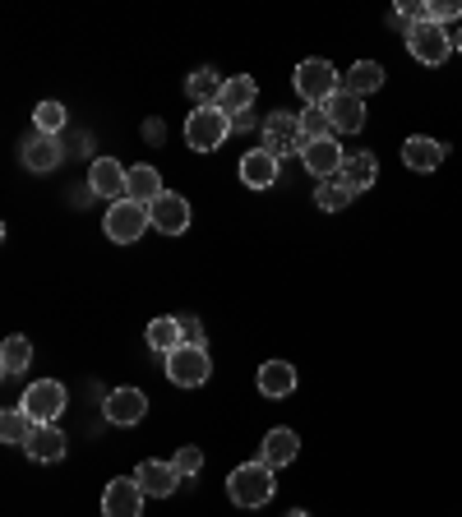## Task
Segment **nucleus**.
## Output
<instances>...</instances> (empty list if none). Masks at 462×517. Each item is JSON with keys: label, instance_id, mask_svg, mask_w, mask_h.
<instances>
[{"label": "nucleus", "instance_id": "1", "mask_svg": "<svg viewBox=\"0 0 462 517\" xmlns=\"http://www.w3.org/2000/svg\"><path fill=\"white\" fill-rule=\"evenodd\" d=\"M273 490H278V481H273V467H268L264 457L241 462V467L227 476V494L236 508H264L268 499H273Z\"/></svg>", "mask_w": 462, "mask_h": 517}, {"label": "nucleus", "instance_id": "2", "mask_svg": "<svg viewBox=\"0 0 462 517\" xmlns=\"http://www.w3.org/2000/svg\"><path fill=\"white\" fill-rule=\"evenodd\" d=\"M227 134H231V116L218 107H199L185 116V144L195 153H218L227 144Z\"/></svg>", "mask_w": 462, "mask_h": 517}, {"label": "nucleus", "instance_id": "3", "mask_svg": "<svg viewBox=\"0 0 462 517\" xmlns=\"http://www.w3.org/2000/svg\"><path fill=\"white\" fill-rule=\"evenodd\" d=\"M292 84H296V93H301V102L305 107H324L333 93L342 88V74L333 70L329 61H301L296 65V74H292Z\"/></svg>", "mask_w": 462, "mask_h": 517}, {"label": "nucleus", "instance_id": "4", "mask_svg": "<svg viewBox=\"0 0 462 517\" xmlns=\"http://www.w3.org/2000/svg\"><path fill=\"white\" fill-rule=\"evenodd\" d=\"M148 227H153V217H148L144 204H134V199H116V204L107 208V217H102V231H107V241H116V245H134Z\"/></svg>", "mask_w": 462, "mask_h": 517}, {"label": "nucleus", "instance_id": "5", "mask_svg": "<svg viewBox=\"0 0 462 517\" xmlns=\"http://www.w3.org/2000/svg\"><path fill=\"white\" fill-rule=\"evenodd\" d=\"M213 374V361H208V347H195V342H181V347L167 356V379L176 388H199L208 384Z\"/></svg>", "mask_w": 462, "mask_h": 517}, {"label": "nucleus", "instance_id": "6", "mask_svg": "<svg viewBox=\"0 0 462 517\" xmlns=\"http://www.w3.org/2000/svg\"><path fill=\"white\" fill-rule=\"evenodd\" d=\"M407 51H412V61L421 65H444L453 56V33L439 24H412L407 28Z\"/></svg>", "mask_w": 462, "mask_h": 517}, {"label": "nucleus", "instance_id": "7", "mask_svg": "<svg viewBox=\"0 0 462 517\" xmlns=\"http://www.w3.org/2000/svg\"><path fill=\"white\" fill-rule=\"evenodd\" d=\"M19 407H24L37 425H56L61 421V411H65V384H56V379H37V384H28Z\"/></svg>", "mask_w": 462, "mask_h": 517}, {"label": "nucleus", "instance_id": "8", "mask_svg": "<svg viewBox=\"0 0 462 517\" xmlns=\"http://www.w3.org/2000/svg\"><path fill=\"white\" fill-rule=\"evenodd\" d=\"M264 148L278 162L287 153H301V111H273L264 121Z\"/></svg>", "mask_w": 462, "mask_h": 517}, {"label": "nucleus", "instance_id": "9", "mask_svg": "<svg viewBox=\"0 0 462 517\" xmlns=\"http://www.w3.org/2000/svg\"><path fill=\"white\" fill-rule=\"evenodd\" d=\"M144 499L134 476H116V481L102 490V517H144Z\"/></svg>", "mask_w": 462, "mask_h": 517}, {"label": "nucleus", "instance_id": "10", "mask_svg": "<svg viewBox=\"0 0 462 517\" xmlns=\"http://www.w3.org/2000/svg\"><path fill=\"white\" fill-rule=\"evenodd\" d=\"M301 162L315 181H333V176H342V167H347V153H342L338 139H315V144L301 148Z\"/></svg>", "mask_w": 462, "mask_h": 517}, {"label": "nucleus", "instance_id": "11", "mask_svg": "<svg viewBox=\"0 0 462 517\" xmlns=\"http://www.w3.org/2000/svg\"><path fill=\"white\" fill-rule=\"evenodd\" d=\"M88 190L116 204V199H125V194H130V167H121L116 157H98V162L88 167Z\"/></svg>", "mask_w": 462, "mask_h": 517}, {"label": "nucleus", "instance_id": "12", "mask_svg": "<svg viewBox=\"0 0 462 517\" xmlns=\"http://www.w3.org/2000/svg\"><path fill=\"white\" fill-rule=\"evenodd\" d=\"M324 116H329L333 134H356L365 125V97L347 93V88H338V93L324 102Z\"/></svg>", "mask_w": 462, "mask_h": 517}, {"label": "nucleus", "instance_id": "13", "mask_svg": "<svg viewBox=\"0 0 462 517\" xmlns=\"http://www.w3.org/2000/svg\"><path fill=\"white\" fill-rule=\"evenodd\" d=\"M144 411H148V397L139 393V388H111L107 402H102V416H107L111 425H139L144 421Z\"/></svg>", "mask_w": 462, "mask_h": 517}, {"label": "nucleus", "instance_id": "14", "mask_svg": "<svg viewBox=\"0 0 462 517\" xmlns=\"http://www.w3.org/2000/svg\"><path fill=\"white\" fill-rule=\"evenodd\" d=\"M148 217H153V227L167 231V236H181L185 227H190V204H185L181 194H162V199H153L148 204Z\"/></svg>", "mask_w": 462, "mask_h": 517}, {"label": "nucleus", "instance_id": "15", "mask_svg": "<svg viewBox=\"0 0 462 517\" xmlns=\"http://www.w3.org/2000/svg\"><path fill=\"white\" fill-rule=\"evenodd\" d=\"M278 157L268 153V148H250V153L241 157V185H250V190H268V185H278Z\"/></svg>", "mask_w": 462, "mask_h": 517}, {"label": "nucleus", "instance_id": "16", "mask_svg": "<svg viewBox=\"0 0 462 517\" xmlns=\"http://www.w3.org/2000/svg\"><path fill=\"white\" fill-rule=\"evenodd\" d=\"M61 157H65V148H61L56 134H33V139L24 144V167L37 171V176L56 171V167H61Z\"/></svg>", "mask_w": 462, "mask_h": 517}, {"label": "nucleus", "instance_id": "17", "mask_svg": "<svg viewBox=\"0 0 462 517\" xmlns=\"http://www.w3.org/2000/svg\"><path fill=\"white\" fill-rule=\"evenodd\" d=\"M444 157H449V144L426 139V134H412V139L402 144V162H407V171H435Z\"/></svg>", "mask_w": 462, "mask_h": 517}, {"label": "nucleus", "instance_id": "18", "mask_svg": "<svg viewBox=\"0 0 462 517\" xmlns=\"http://www.w3.org/2000/svg\"><path fill=\"white\" fill-rule=\"evenodd\" d=\"M134 481H139V490H144L148 499H167V494L176 490V481H181V476H176V467H171V462H153V457H148V462H139Z\"/></svg>", "mask_w": 462, "mask_h": 517}, {"label": "nucleus", "instance_id": "19", "mask_svg": "<svg viewBox=\"0 0 462 517\" xmlns=\"http://www.w3.org/2000/svg\"><path fill=\"white\" fill-rule=\"evenodd\" d=\"M255 384L264 397H292L296 393V365L287 361H264L255 374Z\"/></svg>", "mask_w": 462, "mask_h": 517}, {"label": "nucleus", "instance_id": "20", "mask_svg": "<svg viewBox=\"0 0 462 517\" xmlns=\"http://www.w3.org/2000/svg\"><path fill=\"white\" fill-rule=\"evenodd\" d=\"M255 97H259L255 79H250V74H236V79H227V84H222L218 111H227V116H245V111L255 107Z\"/></svg>", "mask_w": 462, "mask_h": 517}, {"label": "nucleus", "instance_id": "21", "mask_svg": "<svg viewBox=\"0 0 462 517\" xmlns=\"http://www.w3.org/2000/svg\"><path fill=\"white\" fill-rule=\"evenodd\" d=\"M296 453H301V439H296V430H268L264 434V462L273 471L278 467H287V462H296Z\"/></svg>", "mask_w": 462, "mask_h": 517}, {"label": "nucleus", "instance_id": "22", "mask_svg": "<svg viewBox=\"0 0 462 517\" xmlns=\"http://www.w3.org/2000/svg\"><path fill=\"white\" fill-rule=\"evenodd\" d=\"M162 171L158 167H148V162H139V167H130V194L125 199H134V204H153V199H162Z\"/></svg>", "mask_w": 462, "mask_h": 517}, {"label": "nucleus", "instance_id": "23", "mask_svg": "<svg viewBox=\"0 0 462 517\" xmlns=\"http://www.w3.org/2000/svg\"><path fill=\"white\" fill-rule=\"evenodd\" d=\"M28 457L33 462H61L65 457V430H56V425H37L33 439H28Z\"/></svg>", "mask_w": 462, "mask_h": 517}, {"label": "nucleus", "instance_id": "24", "mask_svg": "<svg viewBox=\"0 0 462 517\" xmlns=\"http://www.w3.org/2000/svg\"><path fill=\"white\" fill-rule=\"evenodd\" d=\"M342 181L352 185L356 194L370 190L379 181V157L375 153H347V167H342Z\"/></svg>", "mask_w": 462, "mask_h": 517}, {"label": "nucleus", "instance_id": "25", "mask_svg": "<svg viewBox=\"0 0 462 517\" xmlns=\"http://www.w3.org/2000/svg\"><path fill=\"white\" fill-rule=\"evenodd\" d=\"M342 88H347V93H356V97L375 93V88H384V65H379V61H356L352 70L342 74Z\"/></svg>", "mask_w": 462, "mask_h": 517}, {"label": "nucleus", "instance_id": "26", "mask_svg": "<svg viewBox=\"0 0 462 517\" xmlns=\"http://www.w3.org/2000/svg\"><path fill=\"white\" fill-rule=\"evenodd\" d=\"M28 365H33V342L28 337H5L0 342V374H24Z\"/></svg>", "mask_w": 462, "mask_h": 517}, {"label": "nucleus", "instance_id": "27", "mask_svg": "<svg viewBox=\"0 0 462 517\" xmlns=\"http://www.w3.org/2000/svg\"><path fill=\"white\" fill-rule=\"evenodd\" d=\"M33 430H37V421L28 416L24 407H10L5 416H0V439H5V444H14V448H24L28 439H33Z\"/></svg>", "mask_w": 462, "mask_h": 517}, {"label": "nucleus", "instance_id": "28", "mask_svg": "<svg viewBox=\"0 0 462 517\" xmlns=\"http://www.w3.org/2000/svg\"><path fill=\"white\" fill-rule=\"evenodd\" d=\"M222 84H227V79H218V70H195L190 74V84H185V93L195 97L199 107H218V97H222Z\"/></svg>", "mask_w": 462, "mask_h": 517}, {"label": "nucleus", "instance_id": "29", "mask_svg": "<svg viewBox=\"0 0 462 517\" xmlns=\"http://www.w3.org/2000/svg\"><path fill=\"white\" fill-rule=\"evenodd\" d=\"M352 199H356V190L342 181V176H333V181H319V185H315V204L324 208V213H342V208L352 204Z\"/></svg>", "mask_w": 462, "mask_h": 517}, {"label": "nucleus", "instance_id": "30", "mask_svg": "<svg viewBox=\"0 0 462 517\" xmlns=\"http://www.w3.org/2000/svg\"><path fill=\"white\" fill-rule=\"evenodd\" d=\"M181 342H185L181 319H153V324H148V347L162 351V356H171Z\"/></svg>", "mask_w": 462, "mask_h": 517}, {"label": "nucleus", "instance_id": "31", "mask_svg": "<svg viewBox=\"0 0 462 517\" xmlns=\"http://www.w3.org/2000/svg\"><path fill=\"white\" fill-rule=\"evenodd\" d=\"M315 139H338L329 125V116H324V107H305L301 111V148L315 144Z\"/></svg>", "mask_w": 462, "mask_h": 517}, {"label": "nucleus", "instance_id": "32", "mask_svg": "<svg viewBox=\"0 0 462 517\" xmlns=\"http://www.w3.org/2000/svg\"><path fill=\"white\" fill-rule=\"evenodd\" d=\"M65 121H70V111H65L61 102H42V107L33 111L37 134H61V130H65Z\"/></svg>", "mask_w": 462, "mask_h": 517}, {"label": "nucleus", "instance_id": "33", "mask_svg": "<svg viewBox=\"0 0 462 517\" xmlns=\"http://www.w3.org/2000/svg\"><path fill=\"white\" fill-rule=\"evenodd\" d=\"M171 467H176V476H181V481H190V476H199V467H204V453H199V448H176Z\"/></svg>", "mask_w": 462, "mask_h": 517}, {"label": "nucleus", "instance_id": "34", "mask_svg": "<svg viewBox=\"0 0 462 517\" xmlns=\"http://www.w3.org/2000/svg\"><path fill=\"white\" fill-rule=\"evenodd\" d=\"M453 19H462V0H439V5L430 0V24L444 28V24H453Z\"/></svg>", "mask_w": 462, "mask_h": 517}, {"label": "nucleus", "instance_id": "35", "mask_svg": "<svg viewBox=\"0 0 462 517\" xmlns=\"http://www.w3.org/2000/svg\"><path fill=\"white\" fill-rule=\"evenodd\" d=\"M181 328H185V342H195V347H204V328H199V319H195V314H185V319H181Z\"/></svg>", "mask_w": 462, "mask_h": 517}, {"label": "nucleus", "instance_id": "36", "mask_svg": "<svg viewBox=\"0 0 462 517\" xmlns=\"http://www.w3.org/2000/svg\"><path fill=\"white\" fill-rule=\"evenodd\" d=\"M144 134L153 139V144H158V139H162V121H148V125H144Z\"/></svg>", "mask_w": 462, "mask_h": 517}, {"label": "nucleus", "instance_id": "37", "mask_svg": "<svg viewBox=\"0 0 462 517\" xmlns=\"http://www.w3.org/2000/svg\"><path fill=\"white\" fill-rule=\"evenodd\" d=\"M453 51H462V28H458V33H453Z\"/></svg>", "mask_w": 462, "mask_h": 517}, {"label": "nucleus", "instance_id": "38", "mask_svg": "<svg viewBox=\"0 0 462 517\" xmlns=\"http://www.w3.org/2000/svg\"><path fill=\"white\" fill-rule=\"evenodd\" d=\"M287 517H310V513H305V508H292V513H287Z\"/></svg>", "mask_w": 462, "mask_h": 517}]
</instances>
